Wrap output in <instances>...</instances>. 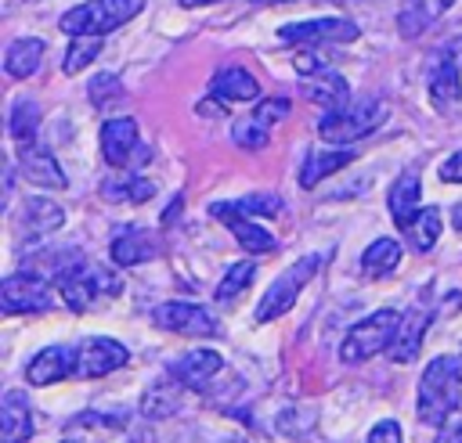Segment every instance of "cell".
<instances>
[{
    "label": "cell",
    "instance_id": "35",
    "mask_svg": "<svg viewBox=\"0 0 462 443\" xmlns=\"http://www.w3.org/2000/svg\"><path fill=\"white\" fill-rule=\"evenodd\" d=\"M87 94H90V104H94V108H105L108 101H116V97L123 94V86H119V79H116L112 72H101V76L90 79V90H87Z\"/></svg>",
    "mask_w": 462,
    "mask_h": 443
},
{
    "label": "cell",
    "instance_id": "9",
    "mask_svg": "<svg viewBox=\"0 0 462 443\" xmlns=\"http://www.w3.org/2000/svg\"><path fill=\"white\" fill-rule=\"evenodd\" d=\"M357 25L350 18H310V22H292L282 25L278 36L292 47H314V43H350L357 40Z\"/></svg>",
    "mask_w": 462,
    "mask_h": 443
},
{
    "label": "cell",
    "instance_id": "28",
    "mask_svg": "<svg viewBox=\"0 0 462 443\" xmlns=\"http://www.w3.org/2000/svg\"><path fill=\"white\" fill-rule=\"evenodd\" d=\"M155 194V184L137 176V173H119V176H108L101 180V198L105 202H130V205H141Z\"/></svg>",
    "mask_w": 462,
    "mask_h": 443
},
{
    "label": "cell",
    "instance_id": "40",
    "mask_svg": "<svg viewBox=\"0 0 462 443\" xmlns=\"http://www.w3.org/2000/svg\"><path fill=\"white\" fill-rule=\"evenodd\" d=\"M440 180L444 184H462V151H455L440 162Z\"/></svg>",
    "mask_w": 462,
    "mask_h": 443
},
{
    "label": "cell",
    "instance_id": "17",
    "mask_svg": "<svg viewBox=\"0 0 462 443\" xmlns=\"http://www.w3.org/2000/svg\"><path fill=\"white\" fill-rule=\"evenodd\" d=\"M220 367H224V357L217 349H191V353L177 357L166 375H173L184 389H202L220 375Z\"/></svg>",
    "mask_w": 462,
    "mask_h": 443
},
{
    "label": "cell",
    "instance_id": "11",
    "mask_svg": "<svg viewBox=\"0 0 462 443\" xmlns=\"http://www.w3.org/2000/svg\"><path fill=\"white\" fill-rule=\"evenodd\" d=\"M433 321V303H430V288L404 310V321H401V331H397V342L390 346V360L393 364H411L422 349V339H426V328Z\"/></svg>",
    "mask_w": 462,
    "mask_h": 443
},
{
    "label": "cell",
    "instance_id": "2",
    "mask_svg": "<svg viewBox=\"0 0 462 443\" xmlns=\"http://www.w3.org/2000/svg\"><path fill=\"white\" fill-rule=\"evenodd\" d=\"M58 295L65 299L69 310L83 313V310H94L97 303H108L123 292V277L101 263H90V259H76L72 267H65L58 277Z\"/></svg>",
    "mask_w": 462,
    "mask_h": 443
},
{
    "label": "cell",
    "instance_id": "20",
    "mask_svg": "<svg viewBox=\"0 0 462 443\" xmlns=\"http://www.w3.org/2000/svg\"><path fill=\"white\" fill-rule=\"evenodd\" d=\"M32 436V407L25 393L7 389L0 403V443H29Z\"/></svg>",
    "mask_w": 462,
    "mask_h": 443
},
{
    "label": "cell",
    "instance_id": "14",
    "mask_svg": "<svg viewBox=\"0 0 462 443\" xmlns=\"http://www.w3.org/2000/svg\"><path fill=\"white\" fill-rule=\"evenodd\" d=\"M18 173H22V180H29L32 187H54V191H61L69 180H65V169L58 166V158L47 151V148H40V144H18Z\"/></svg>",
    "mask_w": 462,
    "mask_h": 443
},
{
    "label": "cell",
    "instance_id": "42",
    "mask_svg": "<svg viewBox=\"0 0 462 443\" xmlns=\"http://www.w3.org/2000/svg\"><path fill=\"white\" fill-rule=\"evenodd\" d=\"M206 4H220V0H180V7H206Z\"/></svg>",
    "mask_w": 462,
    "mask_h": 443
},
{
    "label": "cell",
    "instance_id": "36",
    "mask_svg": "<svg viewBox=\"0 0 462 443\" xmlns=\"http://www.w3.org/2000/svg\"><path fill=\"white\" fill-rule=\"evenodd\" d=\"M231 137H235V144H242V148H263L267 144V126H260L253 115L249 119H242V122H235V130H231Z\"/></svg>",
    "mask_w": 462,
    "mask_h": 443
},
{
    "label": "cell",
    "instance_id": "41",
    "mask_svg": "<svg viewBox=\"0 0 462 443\" xmlns=\"http://www.w3.org/2000/svg\"><path fill=\"white\" fill-rule=\"evenodd\" d=\"M130 443H155V439H152V432H144V429H137V432H134V439H130Z\"/></svg>",
    "mask_w": 462,
    "mask_h": 443
},
{
    "label": "cell",
    "instance_id": "18",
    "mask_svg": "<svg viewBox=\"0 0 462 443\" xmlns=\"http://www.w3.org/2000/svg\"><path fill=\"white\" fill-rule=\"evenodd\" d=\"M430 101L440 115H451L462 104V72L451 54H440V61L430 72Z\"/></svg>",
    "mask_w": 462,
    "mask_h": 443
},
{
    "label": "cell",
    "instance_id": "33",
    "mask_svg": "<svg viewBox=\"0 0 462 443\" xmlns=\"http://www.w3.org/2000/svg\"><path fill=\"white\" fill-rule=\"evenodd\" d=\"M101 54V36H76L61 58V72L65 76H79L94 58Z\"/></svg>",
    "mask_w": 462,
    "mask_h": 443
},
{
    "label": "cell",
    "instance_id": "5",
    "mask_svg": "<svg viewBox=\"0 0 462 443\" xmlns=\"http://www.w3.org/2000/svg\"><path fill=\"white\" fill-rule=\"evenodd\" d=\"M141 11H144V0H87V4L69 7L58 25L72 40L76 36H105V32L126 25L130 18H137Z\"/></svg>",
    "mask_w": 462,
    "mask_h": 443
},
{
    "label": "cell",
    "instance_id": "29",
    "mask_svg": "<svg viewBox=\"0 0 462 443\" xmlns=\"http://www.w3.org/2000/svg\"><path fill=\"white\" fill-rule=\"evenodd\" d=\"M397 263H401V245H397L393 238H375V241L365 249V256H361V270H365V277H372V281L393 274Z\"/></svg>",
    "mask_w": 462,
    "mask_h": 443
},
{
    "label": "cell",
    "instance_id": "22",
    "mask_svg": "<svg viewBox=\"0 0 462 443\" xmlns=\"http://www.w3.org/2000/svg\"><path fill=\"white\" fill-rule=\"evenodd\" d=\"M386 205H390V216H393V223H397L401 231L419 216V209H422V205H419V169H408V173H401V176L393 180Z\"/></svg>",
    "mask_w": 462,
    "mask_h": 443
},
{
    "label": "cell",
    "instance_id": "32",
    "mask_svg": "<svg viewBox=\"0 0 462 443\" xmlns=\"http://www.w3.org/2000/svg\"><path fill=\"white\" fill-rule=\"evenodd\" d=\"M253 274H256V263L253 259H242V263H231L227 267V274H224V281L217 285V303H235L249 285H253Z\"/></svg>",
    "mask_w": 462,
    "mask_h": 443
},
{
    "label": "cell",
    "instance_id": "3",
    "mask_svg": "<svg viewBox=\"0 0 462 443\" xmlns=\"http://www.w3.org/2000/svg\"><path fill=\"white\" fill-rule=\"evenodd\" d=\"M390 108L383 97H361V101H346L343 108L336 112H325L318 119V137L328 140V144H350V140H361L368 137L372 130H379L386 122Z\"/></svg>",
    "mask_w": 462,
    "mask_h": 443
},
{
    "label": "cell",
    "instance_id": "19",
    "mask_svg": "<svg viewBox=\"0 0 462 443\" xmlns=\"http://www.w3.org/2000/svg\"><path fill=\"white\" fill-rule=\"evenodd\" d=\"M112 263L119 267H137V263H148L159 256V238L144 227H119L112 234Z\"/></svg>",
    "mask_w": 462,
    "mask_h": 443
},
{
    "label": "cell",
    "instance_id": "38",
    "mask_svg": "<svg viewBox=\"0 0 462 443\" xmlns=\"http://www.w3.org/2000/svg\"><path fill=\"white\" fill-rule=\"evenodd\" d=\"M365 443H404V439H401V425H397L393 418H383V421L372 425V432H368Z\"/></svg>",
    "mask_w": 462,
    "mask_h": 443
},
{
    "label": "cell",
    "instance_id": "6",
    "mask_svg": "<svg viewBox=\"0 0 462 443\" xmlns=\"http://www.w3.org/2000/svg\"><path fill=\"white\" fill-rule=\"evenodd\" d=\"M321 263H325V256H321V252H310V256L296 259L289 270H282V274L274 277V285L263 292L260 306L253 310V321H256V324H271V321H278L282 313H289V306H296L303 285L321 270Z\"/></svg>",
    "mask_w": 462,
    "mask_h": 443
},
{
    "label": "cell",
    "instance_id": "37",
    "mask_svg": "<svg viewBox=\"0 0 462 443\" xmlns=\"http://www.w3.org/2000/svg\"><path fill=\"white\" fill-rule=\"evenodd\" d=\"M249 115H253V119H256L260 126H267V130H271L274 122H282V119L289 115V101H282V97H271V101H260V104H256V108H253Z\"/></svg>",
    "mask_w": 462,
    "mask_h": 443
},
{
    "label": "cell",
    "instance_id": "27",
    "mask_svg": "<svg viewBox=\"0 0 462 443\" xmlns=\"http://www.w3.org/2000/svg\"><path fill=\"white\" fill-rule=\"evenodd\" d=\"M350 162H354V151H346V148H336V151H310L307 162H303V169H300V187H318L325 176L346 169Z\"/></svg>",
    "mask_w": 462,
    "mask_h": 443
},
{
    "label": "cell",
    "instance_id": "34",
    "mask_svg": "<svg viewBox=\"0 0 462 443\" xmlns=\"http://www.w3.org/2000/svg\"><path fill=\"white\" fill-rule=\"evenodd\" d=\"M235 209H238L242 216H249V220H271V216H278V212L285 209V202H282L278 194H271V191H260V194L238 198Z\"/></svg>",
    "mask_w": 462,
    "mask_h": 443
},
{
    "label": "cell",
    "instance_id": "1",
    "mask_svg": "<svg viewBox=\"0 0 462 443\" xmlns=\"http://www.w3.org/2000/svg\"><path fill=\"white\" fill-rule=\"evenodd\" d=\"M458 407H462V357L451 353L433 357L419 375V393H415L419 421L440 429Z\"/></svg>",
    "mask_w": 462,
    "mask_h": 443
},
{
    "label": "cell",
    "instance_id": "23",
    "mask_svg": "<svg viewBox=\"0 0 462 443\" xmlns=\"http://www.w3.org/2000/svg\"><path fill=\"white\" fill-rule=\"evenodd\" d=\"M180 400H184V385H180L173 375H162V378H155V382L148 385V393L141 396V414L152 418V421L170 418V414L180 407Z\"/></svg>",
    "mask_w": 462,
    "mask_h": 443
},
{
    "label": "cell",
    "instance_id": "13",
    "mask_svg": "<svg viewBox=\"0 0 462 443\" xmlns=\"http://www.w3.org/2000/svg\"><path fill=\"white\" fill-rule=\"evenodd\" d=\"M155 324L166 328V331H173V335H220V324H217V317L206 306L180 303V299L162 303L155 310Z\"/></svg>",
    "mask_w": 462,
    "mask_h": 443
},
{
    "label": "cell",
    "instance_id": "8",
    "mask_svg": "<svg viewBox=\"0 0 462 443\" xmlns=\"http://www.w3.org/2000/svg\"><path fill=\"white\" fill-rule=\"evenodd\" d=\"M54 299H58L54 285L40 274H11L4 277V288H0L4 313H43L54 306Z\"/></svg>",
    "mask_w": 462,
    "mask_h": 443
},
{
    "label": "cell",
    "instance_id": "25",
    "mask_svg": "<svg viewBox=\"0 0 462 443\" xmlns=\"http://www.w3.org/2000/svg\"><path fill=\"white\" fill-rule=\"evenodd\" d=\"M455 0H408L404 7H401V14H397V29H401V36H408V40H415L419 32H426L448 7H451Z\"/></svg>",
    "mask_w": 462,
    "mask_h": 443
},
{
    "label": "cell",
    "instance_id": "21",
    "mask_svg": "<svg viewBox=\"0 0 462 443\" xmlns=\"http://www.w3.org/2000/svg\"><path fill=\"white\" fill-rule=\"evenodd\" d=\"M61 223H65V209L58 202H51V198H29L25 209H22V234L29 241L54 234Z\"/></svg>",
    "mask_w": 462,
    "mask_h": 443
},
{
    "label": "cell",
    "instance_id": "43",
    "mask_svg": "<svg viewBox=\"0 0 462 443\" xmlns=\"http://www.w3.org/2000/svg\"><path fill=\"white\" fill-rule=\"evenodd\" d=\"M451 216H455V231H462V202L451 209Z\"/></svg>",
    "mask_w": 462,
    "mask_h": 443
},
{
    "label": "cell",
    "instance_id": "16",
    "mask_svg": "<svg viewBox=\"0 0 462 443\" xmlns=\"http://www.w3.org/2000/svg\"><path fill=\"white\" fill-rule=\"evenodd\" d=\"M69 375H76V346H47L25 367L29 385H54Z\"/></svg>",
    "mask_w": 462,
    "mask_h": 443
},
{
    "label": "cell",
    "instance_id": "12",
    "mask_svg": "<svg viewBox=\"0 0 462 443\" xmlns=\"http://www.w3.org/2000/svg\"><path fill=\"white\" fill-rule=\"evenodd\" d=\"M209 212L238 238V245L249 252V256H271L274 249H278V241H274V234L271 231H263L256 220H249V216H242L238 209H235V202H213L209 205Z\"/></svg>",
    "mask_w": 462,
    "mask_h": 443
},
{
    "label": "cell",
    "instance_id": "24",
    "mask_svg": "<svg viewBox=\"0 0 462 443\" xmlns=\"http://www.w3.org/2000/svg\"><path fill=\"white\" fill-rule=\"evenodd\" d=\"M209 90H213L217 101H256V97H260V83H256V76H249V72L238 68V65L220 68V72L213 76Z\"/></svg>",
    "mask_w": 462,
    "mask_h": 443
},
{
    "label": "cell",
    "instance_id": "26",
    "mask_svg": "<svg viewBox=\"0 0 462 443\" xmlns=\"http://www.w3.org/2000/svg\"><path fill=\"white\" fill-rule=\"evenodd\" d=\"M40 61H43V40H36V36H22V40H14V43L4 50V72H7L11 79L32 76V72L40 68Z\"/></svg>",
    "mask_w": 462,
    "mask_h": 443
},
{
    "label": "cell",
    "instance_id": "7",
    "mask_svg": "<svg viewBox=\"0 0 462 443\" xmlns=\"http://www.w3.org/2000/svg\"><path fill=\"white\" fill-rule=\"evenodd\" d=\"M101 155L112 169H137L141 158H148V148H141V133H137V119L130 115H116L105 119L101 126Z\"/></svg>",
    "mask_w": 462,
    "mask_h": 443
},
{
    "label": "cell",
    "instance_id": "31",
    "mask_svg": "<svg viewBox=\"0 0 462 443\" xmlns=\"http://www.w3.org/2000/svg\"><path fill=\"white\" fill-rule=\"evenodd\" d=\"M7 130L14 137V144H32L36 130H40V104L36 101H14L11 115H7Z\"/></svg>",
    "mask_w": 462,
    "mask_h": 443
},
{
    "label": "cell",
    "instance_id": "39",
    "mask_svg": "<svg viewBox=\"0 0 462 443\" xmlns=\"http://www.w3.org/2000/svg\"><path fill=\"white\" fill-rule=\"evenodd\" d=\"M433 443H462V407L437 429V439Z\"/></svg>",
    "mask_w": 462,
    "mask_h": 443
},
{
    "label": "cell",
    "instance_id": "30",
    "mask_svg": "<svg viewBox=\"0 0 462 443\" xmlns=\"http://www.w3.org/2000/svg\"><path fill=\"white\" fill-rule=\"evenodd\" d=\"M401 234H404V241H408L415 252L433 249V241L440 238V209H437V205H422L419 216H415Z\"/></svg>",
    "mask_w": 462,
    "mask_h": 443
},
{
    "label": "cell",
    "instance_id": "10",
    "mask_svg": "<svg viewBox=\"0 0 462 443\" xmlns=\"http://www.w3.org/2000/svg\"><path fill=\"white\" fill-rule=\"evenodd\" d=\"M130 360L126 346L108 339V335H90L76 346V378H101L112 375L116 367H123Z\"/></svg>",
    "mask_w": 462,
    "mask_h": 443
},
{
    "label": "cell",
    "instance_id": "45",
    "mask_svg": "<svg viewBox=\"0 0 462 443\" xmlns=\"http://www.w3.org/2000/svg\"><path fill=\"white\" fill-rule=\"evenodd\" d=\"M260 4H267V0H260Z\"/></svg>",
    "mask_w": 462,
    "mask_h": 443
},
{
    "label": "cell",
    "instance_id": "4",
    "mask_svg": "<svg viewBox=\"0 0 462 443\" xmlns=\"http://www.w3.org/2000/svg\"><path fill=\"white\" fill-rule=\"evenodd\" d=\"M401 321H404V313L401 310H390V306L368 313L365 321H357L346 331V339L339 346V360L343 364H365V360H372L379 353H390V346L397 342Z\"/></svg>",
    "mask_w": 462,
    "mask_h": 443
},
{
    "label": "cell",
    "instance_id": "15",
    "mask_svg": "<svg viewBox=\"0 0 462 443\" xmlns=\"http://www.w3.org/2000/svg\"><path fill=\"white\" fill-rule=\"evenodd\" d=\"M300 97H307L310 104H321L325 112H336V108L346 104L350 86H346V79H343L339 72H332V68H314V72L300 76Z\"/></svg>",
    "mask_w": 462,
    "mask_h": 443
},
{
    "label": "cell",
    "instance_id": "44",
    "mask_svg": "<svg viewBox=\"0 0 462 443\" xmlns=\"http://www.w3.org/2000/svg\"><path fill=\"white\" fill-rule=\"evenodd\" d=\"M61 443H72V439H61Z\"/></svg>",
    "mask_w": 462,
    "mask_h": 443
}]
</instances>
